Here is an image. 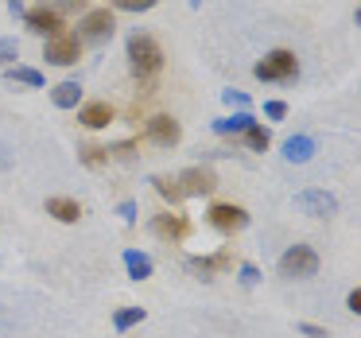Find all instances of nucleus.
<instances>
[{
	"instance_id": "nucleus-28",
	"label": "nucleus",
	"mask_w": 361,
	"mask_h": 338,
	"mask_svg": "<svg viewBox=\"0 0 361 338\" xmlns=\"http://www.w3.org/2000/svg\"><path fill=\"white\" fill-rule=\"evenodd\" d=\"M257 265H241V284H245V288H252V284H257Z\"/></svg>"
},
{
	"instance_id": "nucleus-14",
	"label": "nucleus",
	"mask_w": 361,
	"mask_h": 338,
	"mask_svg": "<svg viewBox=\"0 0 361 338\" xmlns=\"http://www.w3.org/2000/svg\"><path fill=\"white\" fill-rule=\"evenodd\" d=\"M311 156H314V140H311V136H291V140L283 144V159H288V164H307Z\"/></svg>"
},
{
	"instance_id": "nucleus-15",
	"label": "nucleus",
	"mask_w": 361,
	"mask_h": 338,
	"mask_svg": "<svg viewBox=\"0 0 361 338\" xmlns=\"http://www.w3.org/2000/svg\"><path fill=\"white\" fill-rule=\"evenodd\" d=\"M78 97H82L78 82H59V86L51 90V102H55L59 109H74V105H78Z\"/></svg>"
},
{
	"instance_id": "nucleus-16",
	"label": "nucleus",
	"mask_w": 361,
	"mask_h": 338,
	"mask_svg": "<svg viewBox=\"0 0 361 338\" xmlns=\"http://www.w3.org/2000/svg\"><path fill=\"white\" fill-rule=\"evenodd\" d=\"M125 268H128V276H133V280H148V276H152V257H148V253L128 249L125 253Z\"/></svg>"
},
{
	"instance_id": "nucleus-9",
	"label": "nucleus",
	"mask_w": 361,
	"mask_h": 338,
	"mask_svg": "<svg viewBox=\"0 0 361 338\" xmlns=\"http://www.w3.org/2000/svg\"><path fill=\"white\" fill-rule=\"evenodd\" d=\"M183 128L175 117H167V113H156V117L148 121V140L159 144V148H171V144H179Z\"/></svg>"
},
{
	"instance_id": "nucleus-7",
	"label": "nucleus",
	"mask_w": 361,
	"mask_h": 338,
	"mask_svg": "<svg viewBox=\"0 0 361 338\" xmlns=\"http://www.w3.org/2000/svg\"><path fill=\"white\" fill-rule=\"evenodd\" d=\"M210 226L221 229V234H237V229L249 226V214H245L241 206H233V203H214L210 206Z\"/></svg>"
},
{
	"instance_id": "nucleus-4",
	"label": "nucleus",
	"mask_w": 361,
	"mask_h": 338,
	"mask_svg": "<svg viewBox=\"0 0 361 338\" xmlns=\"http://www.w3.org/2000/svg\"><path fill=\"white\" fill-rule=\"evenodd\" d=\"M113 12L109 8H97V12H86L78 24V43H105L113 35Z\"/></svg>"
},
{
	"instance_id": "nucleus-21",
	"label": "nucleus",
	"mask_w": 361,
	"mask_h": 338,
	"mask_svg": "<svg viewBox=\"0 0 361 338\" xmlns=\"http://www.w3.org/2000/svg\"><path fill=\"white\" fill-rule=\"evenodd\" d=\"M144 315H148L144 307H125V311L113 315V327H117V330H128V327H136V322H144Z\"/></svg>"
},
{
	"instance_id": "nucleus-10",
	"label": "nucleus",
	"mask_w": 361,
	"mask_h": 338,
	"mask_svg": "<svg viewBox=\"0 0 361 338\" xmlns=\"http://www.w3.org/2000/svg\"><path fill=\"white\" fill-rule=\"evenodd\" d=\"M152 234L164 237V241H179V237L190 234V226L179 218V214H156V218H152Z\"/></svg>"
},
{
	"instance_id": "nucleus-30",
	"label": "nucleus",
	"mask_w": 361,
	"mask_h": 338,
	"mask_svg": "<svg viewBox=\"0 0 361 338\" xmlns=\"http://www.w3.org/2000/svg\"><path fill=\"white\" fill-rule=\"evenodd\" d=\"M345 307H350L353 315H361V288H353L350 296H345Z\"/></svg>"
},
{
	"instance_id": "nucleus-29",
	"label": "nucleus",
	"mask_w": 361,
	"mask_h": 338,
	"mask_svg": "<svg viewBox=\"0 0 361 338\" xmlns=\"http://www.w3.org/2000/svg\"><path fill=\"white\" fill-rule=\"evenodd\" d=\"M264 113H268L272 121H280L283 113H288V105H283V102H268V105H264Z\"/></svg>"
},
{
	"instance_id": "nucleus-1",
	"label": "nucleus",
	"mask_w": 361,
	"mask_h": 338,
	"mask_svg": "<svg viewBox=\"0 0 361 338\" xmlns=\"http://www.w3.org/2000/svg\"><path fill=\"white\" fill-rule=\"evenodd\" d=\"M128 59H133V71L140 74V78H152V74L164 66V51H159V43L152 40V35H128Z\"/></svg>"
},
{
	"instance_id": "nucleus-22",
	"label": "nucleus",
	"mask_w": 361,
	"mask_h": 338,
	"mask_svg": "<svg viewBox=\"0 0 361 338\" xmlns=\"http://www.w3.org/2000/svg\"><path fill=\"white\" fill-rule=\"evenodd\" d=\"M245 144H249L252 152H264L268 148V128H260L257 121H252V125L245 128Z\"/></svg>"
},
{
	"instance_id": "nucleus-8",
	"label": "nucleus",
	"mask_w": 361,
	"mask_h": 338,
	"mask_svg": "<svg viewBox=\"0 0 361 338\" xmlns=\"http://www.w3.org/2000/svg\"><path fill=\"white\" fill-rule=\"evenodd\" d=\"M175 183H179L183 198H187V195H214V187H218V175H214L210 167H187V171H183Z\"/></svg>"
},
{
	"instance_id": "nucleus-11",
	"label": "nucleus",
	"mask_w": 361,
	"mask_h": 338,
	"mask_svg": "<svg viewBox=\"0 0 361 338\" xmlns=\"http://www.w3.org/2000/svg\"><path fill=\"white\" fill-rule=\"evenodd\" d=\"M24 20H27V28H32L35 35H59V32H63V20H59L51 8H43V4H39V8H32Z\"/></svg>"
},
{
	"instance_id": "nucleus-6",
	"label": "nucleus",
	"mask_w": 361,
	"mask_h": 338,
	"mask_svg": "<svg viewBox=\"0 0 361 338\" xmlns=\"http://www.w3.org/2000/svg\"><path fill=\"white\" fill-rule=\"evenodd\" d=\"M78 55H82L78 35L59 32V35H51V40H47V63H55V66H71V63H78Z\"/></svg>"
},
{
	"instance_id": "nucleus-3",
	"label": "nucleus",
	"mask_w": 361,
	"mask_h": 338,
	"mask_svg": "<svg viewBox=\"0 0 361 338\" xmlns=\"http://www.w3.org/2000/svg\"><path fill=\"white\" fill-rule=\"evenodd\" d=\"M252 74H257L260 82H291L299 74V63H295V55H291V51H272V55L260 59Z\"/></svg>"
},
{
	"instance_id": "nucleus-31",
	"label": "nucleus",
	"mask_w": 361,
	"mask_h": 338,
	"mask_svg": "<svg viewBox=\"0 0 361 338\" xmlns=\"http://www.w3.org/2000/svg\"><path fill=\"white\" fill-rule=\"evenodd\" d=\"M299 330H303L307 338H326V330H322V327H311V322H299Z\"/></svg>"
},
{
	"instance_id": "nucleus-5",
	"label": "nucleus",
	"mask_w": 361,
	"mask_h": 338,
	"mask_svg": "<svg viewBox=\"0 0 361 338\" xmlns=\"http://www.w3.org/2000/svg\"><path fill=\"white\" fill-rule=\"evenodd\" d=\"M295 206L303 214H311V218H330V214H338V198L326 195V191L311 187V191H299L295 195Z\"/></svg>"
},
{
	"instance_id": "nucleus-32",
	"label": "nucleus",
	"mask_w": 361,
	"mask_h": 338,
	"mask_svg": "<svg viewBox=\"0 0 361 338\" xmlns=\"http://www.w3.org/2000/svg\"><path fill=\"white\" fill-rule=\"evenodd\" d=\"M121 218L133 222V218H136V206H133V203H121Z\"/></svg>"
},
{
	"instance_id": "nucleus-27",
	"label": "nucleus",
	"mask_w": 361,
	"mask_h": 338,
	"mask_svg": "<svg viewBox=\"0 0 361 338\" xmlns=\"http://www.w3.org/2000/svg\"><path fill=\"white\" fill-rule=\"evenodd\" d=\"M221 97H226V105H237V109H249V97H245L241 90H226Z\"/></svg>"
},
{
	"instance_id": "nucleus-24",
	"label": "nucleus",
	"mask_w": 361,
	"mask_h": 338,
	"mask_svg": "<svg viewBox=\"0 0 361 338\" xmlns=\"http://www.w3.org/2000/svg\"><path fill=\"white\" fill-rule=\"evenodd\" d=\"M113 8H121V12H148V8H156V0H113Z\"/></svg>"
},
{
	"instance_id": "nucleus-19",
	"label": "nucleus",
	"mask_w": 361,
	"mask_h": 338,
	"mask_svg": "<svg viewBox=\"0 0 361 338\" xmlns=\"http://www.w3.org/2000/svg\"><path fill=\"white\" fill-rule=\"evenodd\" d=\"M252 125V117L249 113H237V117H226V121H214V133H221V136H229V133H245V128Z\"/></svg>"
},
{
	"instance_id": "nucleus-26",
	"label": "nucleus",
	"mask_w": 361,
	"mask_h": 338,
	"mask_svg": "<svg viewBox=\"0 0 361 338\" xmlns=\"http://www.w3.org/2000/svg\"><path fill=\"white\" fill-rule=\"evenodd\" d=\"M16 55H20L16 40H0V66H4V63H12Z\"/></svg>"
},
{
	"instance_id": "nucleus-20",
	"label": "nucleus",
	"mask_w": 361,
	"mask_h": 338,
	"mask_svg": "<svg viewBox=\"0 0 361 338\" xmlns=\"http://www.w3.org/2000/svg\"><path fill=\"white\" fill-rule=\"evenodd\" d=\"M4 74H8V82H24V86H35V90L43 86V74L32 71V66H8Z\"/></svg>"
},
{
	"instance_id": "nucleus-12",
	"label": "nucleus",
	"mask_w": 361,
	"mask_h": 338,
	"mask_svg": "<svg viewBox=\"0 0 361 338\" xmlns=\"http://www.w3.org/2000/svg\"><path fill=\"white\" fill-rule=\"evenodd\" d=\"M78 121L86 128H109L113 125V105L109 102H90L86 109L78 113Z\"/></svg>"
},
{
	"instance_id": "nucleus-18",
	"label": "nucleus",
	"mask_w": 361,
	"mask_h": 338,
	"mask_svg": "<svg viewBox=\"0 0 361 338\" xmlns=\"http://www.w3.org/2000/svg\"><path fill=\"white\" fill-rule=\"evenodd\" d=\"M152 187H156L171 206H179V203H183V191H179V183H175L171 175H152Z\"/></svg>"
},
{
	"instance_id": "nucleus-23",
	"label": "nucleus",
	"mask_w": 361,
	"mask_h": 338,
	"mask_svg": "<svg viewBox=\"0 0 361 338\" xmlns=\"http://www.w3.org/2000/svg\"><path fill=\"white\" fill-rule=\"evenodd\" d=\"M109 159V148H82V164L86 167H102Z\"/></svg>"
},
{
	"instance_id": "nucleus-2",
	"label": "nucleus",
	"mask_w": 361,
	"mask_h": 338,
	"mask_svg": "<svg viewBox=\"0 0 361 338\" xmlns=\"http://www.w3.org/2000/svg\"><path fill=\"white\" fill-rule=\"evenodd\" d=\"M280 272L288 276V280H307V276L319 272V253H314L311 245H291L280 257Z\"/></svg>"
},
{
	"instance_id": "nucleus-25",
	"label": "nucleus",
	"mask_w": 361,
	"mask_h": 338,
	"mask_svg": "<svg viewBox=\"0 0 361 338\" xmlns=\"http://www.w3.org/2000/svg\"><path fill=\"white\" fill-rule=\"evenodd\" d=\"M43 8H51L59 16V12H78V8H86V0H47Z\"/></svg>"
},
{
	"instance_id": "nucleus-33",
	"label": "nucleus",
	"mask_w": 361,
	"mask_h": 338,
	"mask_svg": "<svg viewBox=\"0 0 361 338\" xmlns=\"http://www.w3.org/2000/svg\"><path fill=\"white\" fill-rule=\"evenodd\" d=\"M198 4H202V0H190V8H198Z\"/></svg>"
},
{
	"instance_id": "nucleus-13",
	"label": "nucleus",
	"mask_w": 361,
	"mask_h": 338,
	"mask_svg": "<svg viewBox=\"0 0 361 338\" xmlns=\"http://www.w3.org/2000/svg\"><path fill=\"white\" fill-rule=\"evenodd\" d=\"M229 265H233V257H229V253H218V257H190V260H187L190 272L206 276V280H210L214 272H226Z\"/></svg>"
},
{
	"instance_id": "nucleus-17",
	"label": "nucleus",
	"mask_w": 361,
	"mask_h": 338,
	"mask_svg": "<svg viewBox=\"0 0 361 338\" xmlns=\"http://www.w3.org/2000/svg\"><path fill=\"white\" fill-rule=\"evenodd\" d=\"M47 214H55L59 222H78L82 206L74 203V198H47Z\"/></svg>"
}]
</instances>
